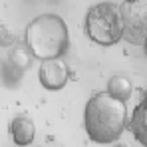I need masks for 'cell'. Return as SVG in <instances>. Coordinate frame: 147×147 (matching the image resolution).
<instances>
[{
    "mask_svg": "<svg viewBox=\"0 0 147 147\" xmlns=\"http://www.w3.org/2000/svg\"><path fill=\"white\" fill-rule=\"evenodd\" d=\"M16 42H18V36L8 26H0V48H12Z\"/></svg>",
    "mask_w": 147,
    "mask_h": 147,
    "instance_id": "cell-10",
    "label": "cell"
},
{
    "mask_svg": "<svg viewBox=\"0 0 147 147\" xmlns=\"http://www.w3.org/2000/svg\"><path fill=\"white\" fill-rule=\"evenodd\" d=\"M32 54H30V50L26 48L24 42H16L12 48H10V54H8V62H10V66L16 70L18 74L26 72L28 68H30V64H32Z\"/></svg>",
    "mask_w": 147,
    "mask_h": 147,
    "instance_id": "cell-9",
    "label": "cell"
},
{
    "mask_svg": "<svg viewBox=\"0 0 147 147\" xmlns=\"http://www.w3.org/2000/svg\"><path fill=\"white\" fill-rule=\"evenodd\" d=\"M84 127L94 143H113L127 129V103L99 92L88 99L84 109Z\"/></svg>",
    "mask_w": 147,
    "mask_h": 147,
    "instance_id": "cell-1",
    "label": "cell"
},
{
    "mask_svg": "<svg viewBox=\"0 0 147 147\" xmlns=\"http://www.w3.org/2000/svg\"><path fill=\"white\" fill-rule=\"evenodd\" d=\"M8 131L12 141L20 147H30L36 137V125L28 115H16L8 125Z\"/></svg>",
    "mask_w": 147,
    "mask_h": 147,
    "instance_id": "cell-6",
    "label": "cell"
},
{
    "mask_svg": "<svg viewBox=\"0 0 147 147\" xmlns=\"http://www.w3.org/2000/svg\"><path fill=\"white\" fill-rule=\"evenodd\" d=\"M24 44L34 60H56L70 48L68 24L62 16L46 12L32 18L24 32Z\"/></svg>",
    "mask_w": 147,
    "mask_h": 147,
    "instance_id": "cell-2",
    "label": "cell"
},
{
    "mask_svg": "<svg viewBox=\"0 0 147 147\" xmlns=\"http://www.w3.org/2000/svg\"><path fill=\"white\" fill-rule=\"evenodd\" d=\"M121 16H123V38L125 42L133 46H143L145 44V26H147V10L145 0H135V2H123Z\"/></svg>",
    "mask_w": 147,
    "mask_h": 147,
    "instance_id": "cell-4",
    "label": "cell"
},
{
    "mask_svg": "<svg viewBox=\"0 0 147 147\" xmlns=\"http://www.w3.org/2000/svg\"><path fill=\"white\" fill-rule=\"evenodd\" d=\"M105 94H109L111 98L119 99L123 103H127V99L131 98V94H133V84H131V80H129L127 76L115 74V76H111V78L107 80V90H105Z\"/></svg>",
    "mask_w": 147,
    "mask_h": 147,
    "instance_id": "cell-8",
    "label": "cell"
},
{
    "mask_svg": "<svg viewBox=\"0 0 147 147\" xmlns=\"http://www.w3.org/2000/svg\"><path fill=\"white\" fill-rule=\"evenodd\" d=\"M123 2H135V0H123Z\"/></svg>",
    "mask_w": 147,
    "mask_h": 147,
    "instance_id": "cell-11",
    "label": "cell"
},
{
    "mask_svg": "<svg viewBox=\"0 0 147 147\" xmlns=\"http://www.w3.org/2000/svg\"><path fill=\"white\" fill-rule=\"evenodd\" d=\"M74 78H76L74 72L70 70V66L62 58L40 62L38 80H40L42 88L48 90V92H60V90H64L68 86V82L74 80Z\"/></svg>",
    "mask_w": 147,
    "mask_h": 147,
    "instance_id": "cell-5",
    "label": "cell"
},
{
    "mask_svg": "<svg viewBox=\"0 0 147 147\" xmlns=\"http://www.w3.org/2000/svg\"><path fill=\"white\" fill-rule=\"evenodd\" d=\"M115 147H127V145H115Z\"/></svg>",
    "mask_w": 147,
    "mask_h": 147,
    "instance_id": "cell-12",
    "label": "cell"
},
{
    "mask_svg": "<svg viewBox=\"0 0 147 147\" xmlns=\"http://www.w3.org/2000/svg\"><path fill=\"white\" fill-rule=\"evenodd\" d=\"M86 34L99 46H115L123 38L121 8L115 2H98L86 14Z\"/></svg>",
    "mask_w": 147,
    "mask_h": 147,
    "instance_id": "cell-3",
    "label": "cell"
},
{
    "mask_svg": "<svg viewBox=\"0 0 147 147\" xmlns=\"http://www.w3.org/2000/svg\"><path fill=\"white\" fill-rule=\"evenodd\" d=\"M127 127L133 133L135 141L147 147V101H145V92L141 94V99L137 101L131 117L127 119Z\"/></svg>",
    "mask_w": 147,
    "mask_h": 147,
    "instance_id": "cell-7",
    "label": "cell"
}]
</instances>
